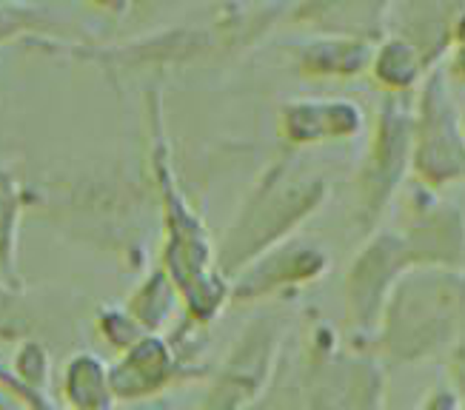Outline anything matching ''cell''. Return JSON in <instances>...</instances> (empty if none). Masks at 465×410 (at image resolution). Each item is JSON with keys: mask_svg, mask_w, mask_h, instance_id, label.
<instances>
[{"mask_svg": "<svg viewBox=\"0 0 465 410\" xmlns=\"http://www.w3.org/2000/svg\"><path fill=\"white\" fill-rule=\"evenodd\" d=\"M457 382L465 391V347H460V354H457Z\"/></svg>", "mask_w": 465, "mask_h": 410, "instance_id": "44dd1931", "label": "cell"}, {"mask_svg": "<svg viewBox=\"0 0 465 410\" xmlns=\"http://www.w3.org/2000/svg\"><path fill=\"white\" fill-rule=\"evenodd\" d=\"M64 394L74 410H106L112 407V387H109V367L100 365L92 354H77L66 365Z\"/></svg>", "mask_w": 465, "mask_h": 410, "instance_id": "7c38bea8", "label": "cell"}, {"mask_svg": "<svg viewBox=\"0 0 465 410\" xmlns=\"http://www.w3.org/2000/svg\"><path fill=\"white\" fill-rule=\"evenodd\" d=\"M29 331V314L20 299H9L0 291V339H15Z\"/></svg>", "mask_w": 465, "mask_h": 410, "instance_id": "e0dca14e", "label": "cell"}, {"mask_svg": "<svg viewBox=\"0 0 465 410\" xmlns=\"http://www.w3.org/2000/svg\"><path fill=\"white\" fill-rule=\"evenodd\" d=\"M15 32V17H4V9H0V37H9Z\"/></svg>", "mask_w": 465, "mask_h": 410, "instance_id": "7402d4cb", "label": "cell"}, {"mask_svg": "<svg viewBox=\"0 0 465 410\" xmlns=\"http://www.w3.org/2000/svg\"><path fill=\"white\" fill-rule=\"evenodd\" d=\"M0 410H17V407H12V405H0Z\"/></svg>", "mask_w": 465, "mask_h": 410, "instance_id": "603a6c76", "label": "cell"}, {"mask_svg": "<svg viewBox=\"0 0 465 410\" xmlns=\"http://www.w3.org/2000/svg\"><path fill=\"white\" fill-rule=\"evenodd\" d=\"M411 162L417 177L429 186H446L465 177V132L460 129L442 72H434L420 92L411 122Z\"/></svg>", "mask_w": 465, "mask_h": 410, "instance_id": "3957f363", "label": "cell"}, {"mask_svg": "<svg viewBox=\"0 0 465 410\" xmlns=\"http://www.w3.org/2000/svg\"><path fill=\"white\" fill-rule=\"evenodd\" d=\"M362 129V114L349 100H294L280 109V132L294 146L354 137Z\"/></svg>", "mask_w": 465, "mask_h": 410, "instance_id": "9c48e42d", "label": "cell"}, {"mask_svg": "<svg viewBox=\"0 0 465 410\" xmlns=\"http://www.w3.org/2000/svg\"><path fill=\"white\" fill-rule=\"evenodd\" d=\"M329 268V257L322 254L320 245L309 242H286L277 249L257 257V262L242 274L234 285V299H257L269 297L286 285H300L317 279Z\"/></svg>", "mask_w": 465, "mask_h": 410, "instance_id": "52a82bcc", "label": "cell"}, {"mask_svg": "<svg viewBox=\"0 0 465 410\" xmlns=\"http://www.w3.org/2000/svg\"><path fill=\"white\" fill-rule=\"evenodd\" d=\"M454 74H460L465 80V46H457V54H454V63H451Z\"/></svg>", "mask_w": 465, "mask_h": 410, "instance_id": "ffe728a7", "label": "cell"}, {"mask_svg": "<svg viewBox=\"0 0 465 410\" xmlns=\"http://www.w3.org/2000/svg\"><path fill=\"white\" fill-rule=\"evenodd\" d=\"M17 217H20V182L15 174L0 169V268L15 277V242H17Z\"/></svg>", "mask_w": 465, "mask_h": 410, "instance_id": "9a60e30c", "label": "cell"}, {"mask_svg": "<svg viewBox=\"0 0 465 410\" xmlns=\"http://www.w3.org/2000/svg\"><path fill=\"white\" fill-rule=\"evenodd\" d=\"M457 396L449 394V391H437L434 396L426 399V405H422L420 410H457Z\"/></svg>", "mask_w": 465, "mask_h": 410, "instance_id": "ac0fdd59", "label": "cell"}, {"mask_svg": "<svg viewBox=\"0 0 465 410\" xmlns=\"http://www.w3.org/2000/svg\"><path fill=\"white\" fill-rule=\"evenodd\" d=\"M282 337L277 319H257L234 345L220 379L214 382L203 410H246L272 376L274 351Z\"/></svg>", "mask_w": 465, "mask_h": 410, "instance_id": "8992f818", "label": "cell"}, {"mask_svg": "<svg viewBox=\"0 0 465 410\" xmlns=\"http://www.w3.org/2000/svg\"><path fill=\"white\" fill-rule=\"evenodd\" d=\"M369 69L391 94H400V92H409L417 83L420 72L426 66H422V60L411 44H406L402 37H391L374 52Z\"/></svg>", "mask_w": 465, "mask_h": 410, "instance_id": "4fadbf2b", "label": "cell"}, {"mask_svg": "<svg viewBox=\"0 0 465 410\" xmlns=\"http://www.w3.org/2000/svg\"><path fill=\"white\" fill-rule=\"evenodd\" d=\"M172 305H174V288L169 282V274L166 271H154L143 282V288L132 297L129 311L134 314L132 317L134 322H143L146 327H157V325H163L169 319Z\"/></svg>", "mask_w": 465, "mask_h": 410, "instance_id": "5bb4252c", "label": "cell"}, {"mask_svg": "<svg viewBox=\"0 0 465 410\" xmlns=\"http://www.w3.org/2000/svg\"><path fill=\"white\" fill-rule=\"evenodd\" d=\"M174 374L177 365L172 347L160 337H140L126 351V356L109 367V387L112 396L140 399L166 387Z\"/></svg>", "mask_w": 465, "mask_h": 410, "instance_id": "30bf717a", "label": "cell"}, {"mask_svg": "<svg viewBox=\"0 0 465 410\" xmlns=\"http://www.w3.org/2000/svg\"><path fill=\"white\" fill-rule=\"evenodd\" d=\"M46 351L40 347L37 342H26L24 351L17 354V376H20V385L29 387L35 394V387H40L46 382Z\"/></svg>", "mask_w": 465, "mask_h": 410, "instance_id": "2e32d148", "label": "cell"}, {"mask_svg": "<svg viewBox=\"0 0 465 410\" xmlns=\"http://www.w3.org/2000/svg\"><path fill=\"white\" fill-rule=\"evenodd\" d=\"M72 410H74V407H72Z\"/></svg>", "mask_w": 465, "mask_h": 410, "instance_id": "cb8c5ba5", "label": "cell"}, {"mask_svg": "<svg viewBox=\"0 0 465 410\" xmlns=\"http://www.w3.org/2000/svg\"><path fill=\"white\" fill-rule=\"evenodd\" d=\"M454 40L457 46H465V6H460L454 17Z\"/></svg>", "mask_w": 465, "mask_h": 410, "instance_id": "d6986e66", "label": "cell"}, {"mask_svg": "<svg viewBox=\"0 0 465 410\" xmlns=\"http://www.w3.org/2000/svg\"><path fill=\"white\" fill-rule=\"evenodd\" d=\"M402 239L411 268H457L465 259V220L446 205H426L414 220L411 234Z\"/></svg>", "mask_w": 465, "mask_h": 410, "instance_id": "ba28073f", "label": "cell"}, {"mask_svg": "<svg viewBox=\"0 0 465 410\" xmlns=\"http://www.w3.org/2000/svg\"><path fill=\"white\" fill-rule=\"evenodd\" d=\"M411 122L414 112L400 94L382 102L369 157L360 169V220L371 229L391 194L402 182L411 162Z\"/></svg>", "mask_w": 465, "mask_h": 410, "instance_id": "277c9868", "label": "cell"}, {"mask_svg": "<svg viewBox=\"0 0 465 410\" xmlns=\"http://www.w3.org/2000/svg\"><path fill=\"white\" fill-rule=\"evenodd\" d=\"M322 197H326V180L294 174L292 162H277L257 182L254 194L246 200L229 237L223 239L220 268L234 274L249 259L277 249V242L286 239L300 220L320 209Z\"/></svg>", "mask_w": 465, "mask_h": 410, "instance_id": "7a4b0ae2", "label": "cell"}, {"mask_svg": "<svg viewBox=\"0 0 465 410\" xmlns=\"http://www.w3.org/2000/svg\"><path fill=\"white\" fill-rule=\"evenodd\" d=\"M409 265L411 257L400 234H377L354 259L346 277V299L349 317L360 331H371L374 325H380L382 305H386L402 268Z\"/></svg>", "mask_w": 465, "mask_h": 410, "instance_id": "5b68a950", "label": "cell"}, {"mask_svg": "<svg viewBox=\"0 0 465 410\" xmlns=\"http://www.w3.org/2000/svg\"><path fill=\"white\" fill-rule=\"evenodd\" d=\"M465 319V274L411 268L382 305V351L397 362H420L446 347Z\"/></svg>", "mask_w": 465, "mask_h": 410, "instance_id": "6da1fadb", "label": "cell"}, {"mask_svg": "<svg viewBox=\"0 0 465 410\" xmlns=\"http://www.w3.org/2000/svg\"><path fill=\"white\" fill-rule=\"evenodd\" d=\"M374 46L354 37H320L297 49L300 72L312 77H351L371 66Z\"/></svg>", "mask_w": 465, "mask_h": 410, "instance_id": "8fae6325", "label": "cell"}]
</instances>
